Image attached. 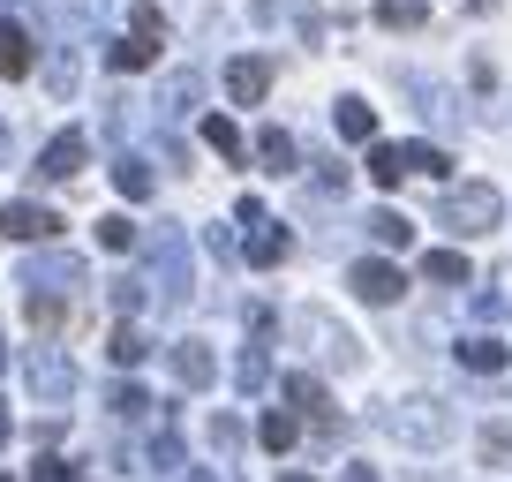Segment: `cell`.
<instances>
[{
  "label": "cell",
  "mask_w": 512,
  "mask_h": 482,
  "mask_svg": "<svg viewBox=\"0 0 512 482\" xmlns=\"http://www.w3.org/2000/svg\"><path fill=\"white\" fill-rule=\"evenodd\" d=\"M159 53H166V16L151 0H136V31L113 38L106 61H113V76H144V68H159Z\"/></svg>",
  "instance_id": "1"
},
{
  "label": "cell",
  "mask_w": 512,
  "mask_h": 482,
  "mask_svg": "<svg viewBox=\"0 0 512 482\" xmlns=\"http://www.w3.org/2000/svg\"><path fill=\"white\" fill-rule=\"evenodd\" d=\"M437 219H445V226H452L460 241H475V234H490V226L505 219V196H497L490 181H460V189H445Z\"/></svg>",
  "instance_id": "2"
},
{
  "label": "cell",
  "mask_w": 512,
  "mask_h": 482,
  "mask_svg": "<svg viewBox=\"0 0 512 482\" xmlns=\"http://www.w3.org/2000/svg\"><path fill=\"white\" fill-rule=\"evenodd\" d=\"M384 430L400 437V445H445L452 437V415L437 400H400L392 415H384Z\"/></svg>",
  "instance_id": "3"
},
{
  "label": "cell",
  "mask_w": 512,
  "mask_h": 482,
  "mask_svg": "<svg viewBox=\"0 0 512 482\" xmlns=\"http://www.w3.org/2000/svg\"><path fill=\"white\" fill-rule=\"evenodd\" d=\"M61 211H46V204H0V234L8 241H53L61 234Z\"/></svg>",
  "instance_id": "4"
},
{
  "label": "cell",
  "mask_w": 512,
  "mask_h": 482,
  "mask_svg": "<svg viewBox=\"0 0 512 482\" xmlns=\"http://www.w3.org/2000/svg\"><path fill=\"white\" fill-rule=\"evenodd\" d=\"M354 294H362V302H377V309H392V302L407 294V279H400V264L362 257V264H354Z\"/></svg>",
  "instance_id": "5"
},
{
  "label": "cell",
  "mask_w": 512,
  "mask_h": 482,
  "mask_svg": "<svg viewBox=\"0 0 512 482\" xmlns=\"http://www.w3.org/2000/svg\"><path fill=\"white\" fill-rule=\"evenodd\" d=\"M83 159H91V144L68 129V136H53V144H46V159H38L31 174H38V181H76V174H83Z\"/></svg>",
  "instance_id": "6"
},
{
  "label": "cell",
  "mask_w": 512,
  "mask_h": 482,
  "mask_svg": "<svg viewBox=\"0 0 512 482\" xmlns=\"http://www.w3.org/2000/svg\"><path fill=\"white\" fill-rule=\"evenodd\" d=\"M38 68V46H31V31H23L16 16H0V76L8 83H23Z\"/></svg>",
  "instance_id": "7"
},
{
  "label": "cell",
  "mask_w": 512,
  "mask_h": 482,
  "mask_svg": "<svg viewBox=\"0 0 512 482\" xmlns=\"http://www.w3.org/2000/svg\"><path fill=\"white\" fill-rule=\"evenodd\" d=\"M264 91H272V61H256V53L226 61V98H234V106H256Z\"/></svg>",
  "instance_id": "8"
},
{
  "label": "cell",
  "mask_w": 512,
  "mask_h": 482,
  "mask_svg": "<svg viewBox=\"0 0 512 482\" xmlns=\"http://www.w3.org/2000/svg\"><path fill=\"white\" fill-rule=\"evenodd\" d=\"M23 370H31V385H38V400H53L61 407L68 392H76V370H68L61 354H46V347H31V362H23Z\"/></svg>",
  "instance_id": "9"
},
{
  "label": "cell",
  "mask_w": 512,
  "mask_h": 482,
  "mask_svg": "<svg viewBox=\"0 0 512 482\" xmlns=\"http://www.w3.org/2000/svg\"><path fill=\"white\" fill-rule=\"evenodd\" d=\"M23 317H31L38 332H61V324L76 317V294H61V287H23Z\"/></svg>",
  "instance_id": "10"
},
{
  "label": "cell",
  "mask_w": 512,
  "mask_h": 482,
  "mask_svg": "<svg viewBox=\"0 0 512 482\" xmlns=\"http://www.w3.org/2000/svg\"><path fill=\"white\" fill-rule=\"evenodd\" d=\"M279 392L294 400V415H317V422H332V392H324V377L287 370V377H279Z\"/></svg>",
  "instance_id": "11"
},
{
  "label": "cell",
  "mask_w": 512,
  "mask_h": 482,
  "mask_svg": "<svg viewBox=\"0 0 512 482\" xmlns=\"http://www.w3.org/2000/svg\"><path fill=\"white\" fill-rule=\"evenodd\" d=\"M174 377H181V392H204L211 377H219V362H211L204 339H181V347H174Z\"/></svg>",
  "instance_id": "12"
},
{
  "label": "cell",
  "mask_w": 512,
  "mask_h": 482,
  "mask_svg": "<svg viewBox=\"0 0 512 482\" xmlns=\"http://www.w3.org/2000/svg\"><path fill=\"white\" fill-rule=\"evenodd\" d=\"M369 181H377V189H400L407 181V144H377V136H369Z\"/></svg>",
  "instance_id": "13"
},
{
  "label": "cell",
  "mask_w": 512,
  "mask_h": 482,
  "mask_svg": "<svg viewBox=\"0 0 512 482\" xmlns=\"http://www.w3.org/2000/svg\"><path fill=\"white\" fill-rule=\"evenodd\" d=\"M460 362H467L475 377H497V370L512 362V354H505V339H490V332H482V339H460Z\"/></svg>",
  "instance_id": "14"
},
{
  "label": "cell",
  "mask_w": 512,
  "mask_h": 482,
  "mask_svg": "<svg viewBox=\"0 0 512 482\" xmlns=\"http://www.w3.org/2000/svg\"><path fill=\"white\" fill-rule=\"evenodd\" d=\"M422 279H430V287H467L475 272H467L460 249H430V257H422Z\"/></svg>",
  "instance_id": "15"
},
{
  "label": "cell",
  "mask_w": 512,
  "mask_h": 482,
  "mask_svg": "<svg viewBox=\"0 0 512 482\" xmlns=\"http://www.w3.org/2000/svg\"><path fill=\"white\" fill-rule=\"evenodd\" d=\"M256 437H264V452H294V437H302V415H287V407H272V415L256 422Z\"/></svg>",
  "instance_id": "16"
},
{
  "label": "cell",
  "mask_w": 512,
  "mask_h": 482,
  "mask_svg": "<svg viewBox=\"0 0 512 482\" xmlns=\"http://www.w3.org/2000/svg\"><path fill=\"white\" fill-rule=\"evenodd\" d=\"M377 23L384 31H422V23H430V0H377Z\"/></svg>",
  "instance_id": "17"
},
{
  "label": "cell",
  "mask_w": 512,
  "mask_h": 482,
  "mask_svg": "<svg viewBox=\"0 0 512 482\" xmlns=\"http://www.w3.org/2000/svg\"><path fill=\"white\" fill-rule=\"evenodd\" d=\"M332 121H339V136H347V144H369V136H377V113H369L362 98H339Z\"/></svg>",
  "instance_id": "18"
},
{
  "label": "cell",
  "mask_w": 512,
  "mask_h": 482,
  "mask_svg": "<svg viewBox=\"0 0 512 482\" xmlns=\"http://www.w3.org/2000/svg\"><path fill=\"white\" fill-rule=\"evenodd\" d=\"M256 159H264V174H294V136L264 129V136H256Z\"/></svg>",
  "instance_id": "19"
},
{
  "label": "cell",
  "mask_w": 512,
  "mask_h": 482,
  "mask_svg": "<svg viewBox=\"0 0 512 482\" xmlns=\"http://www.w3.org/2000/svg\"><path fill=\"white\" fill-rule=\"evenodd\" d=\"M113 189H121L128 204H144V196H151V166H144V159H128V151H121V159H113Z\"/></svg>",
  "instance_id": "20"
},
{
  "label": "cell",
  "mask_w": 512,
  "mask_h": 482,
  "mask_svg": "<svg viewBox=\"0 0 512 482\" xmlns=\"http://www.w3.org/2000/svg\"><path fill=\"white\" fill-rule=\"evenodd\" d=\"M369 234H377L384 249H407V241H415V226H407V211H369Z\"/></svg>",
  "instance_id": "21"
},
{
  "label": "cell",
  "mask_w": 512,
  "mask_h": 482,
  "mask_svg": "<svg viewBox=\"0 0 512 482\" xmlns=\"http://www.w3.org/2000/svg\"><path fill=\"white\" fill-rule=\"evenodd\" d=\"M287 249H294L287 226H264V234L249 241V264H287Z\"/></svg>",
  "instance_id": "22"
},
{
  "label": "cell",
  "mask_w": 512,
  "mask_h": 482,
  "mask_svg": "<svg viewBox=\"0 0 512 482\" xmlns=\"http://www.w3.org/2000/svg\"><path fill=\"white\" fill-rule=\"evenodd\" d=\"M204 144L219 151V159H241V129L226 121V113H204Z\"/></svg>",
  "instance_id": "23"
},
{
  "label": "cell",
  "mask_w": 512,
  "mask_h": 482,
  "mask_svg": "<svg viewBox=\"0 0 512 482\" xmlns=\"http://www.w3.org/2000/svg\"><path fill=\"white\" fill-rule=\"evenodd\" d=\"M407 174H430V181H445L452 174V159L437 144H407Z\"/></svg>",
  "instance_id": "24"
},
{
  "label": "cell",
  "mask_w": 512,
  "mask_h": 482,
  "mask_svg": "<svg viewBox=\"0 0 512 482\" xmlns=\"http://www.w3.org/2000/svg\"><path fill=\"white\" fill-rule=\"evenodd\" d=\"M113 362H121V370H136V362H144V332H136V324H113Z\"/></svg>",
  "instance_id": "25"
},
{
  "label": "cell",
  "mask_w": 512,
  "mask_h": 482,
  "mask_svg": "<svg viewBox=\"0 0 512 482\" xmlns=\"http://www.w3.org/2000/svg\"><path fill=\"white\" fill-rule=\"evenodd\" d=\"M23 287H61V294H76V287H83V272H76V264H38Z\"/></svg>",
  "instance_id": "26"
},
{
  "label": "cell",
  "mask_w": 512,
  "mask_h": 482,
  "mask_svg": "<svg viewBox=\"0 0 512 482\" xmlns=\"http://www.w3.org/2000/svg\"><path fill=\"white\" fill-rule=\"evenodd\" d=\"M98 249H113V257L136 249V226H128V219H98Z\"/></svg>",
  "instance_id": "27"
},
{
  "label": "cell",
  "mask_w": 512,
  "mask_h": 482,
  "mask_svg": "<svg viewBox=\"0 0 512 482\" xmlns=\"http://www.w3.org/2000/svg\"><path fill=\"white\" fill-rule=\"evenodd\" d=\"M264 377H272V362H264V347H249V354H241V392H256Z\"/></svg>",
  "instance_id": "28"
},
{
  "label": "cell",
  "mask_w": 512,
  "mask_h": 482,
  "mask_svg": "<svg viewBox=\"0 0 512 482\" xmlns=\"http://www.w3.org/2000/svg\"><path fill=\"white\" fill-rule=\"evenodd\" d=\"M211 445L234 452V445H241V422H234V415H211Z\"/></svg>",
  "instance_id": "29"
},
{
  "label": "cell",
  "mask_w": 512,
  "mask_h": 482,
  "mask_svg": "<svg viewBox=\"0 0 512 482\" xmlns=\"http://www.w3.org/2000/svg\"><path fill=\"white\" fill-rule=\"evenodd\" d=\"M113 309H121V317H128V309H144V287H136V279H121V287H113Z\"/></svg>",
  "instance_id": "30"
},
{
  "label": "cell",
  "mask_w": 512,
  "mask_h": 482,
  "mask_svg": "<svg viewBox=\"0 0 512 482\" xmlns=\"http://www.w3.org/2000/svg\"><path fill=\"white\" fill-rule=\"evenodd\" d=\"M31 482H68V467H61V460H38V475H31Z\"/></svg>",
  "instance_id": "31"
},
{
  "label": "cell",
  "mask_w": 512,
  "mask_h": 482,
  "mask_svg": "<svg viewBox=\"0 0 512 482\" xmlns=\"http://www.w3.org/2000/svg\"><path fill=\"white\" fill-rule=\"evenodd\" d=\"M8 430H16V422H8V400H0V445H8Z\"/></svg>",
  "instance_id": "32"
},
{
  "label": "cell",
  "mask_w": 512,
  "mask_h": 482,
  "mask_svg": "<svg viewBox=\"0 0 512 482\" xmlns=\"http://www.w3.org/2000/svg\"><path fill=\"white\" fill-rule=\"evenodd\" d=\"M287 482H317V475H287Z\"/></svg>",
  "instance_id": "33"
},
{
  "label": "cell",
  "mask_w": 512,
  "mask_h": 482,
  "mask_svg": "<svg viewBox=\"0 0 512 482\" xmlns=\"http://www.w3.org/2000/svg\"><path fill=\"white\" fill-rule=\"evenodd\" d=\"M0 370H8V347H0Z\"/></svg>",
  "instance_id": "34"
},
{
  "label": "cell",
  "mask_w": 512,
  "mask_h": 482,
  "mask_svg": "<svg viewBox=\"0 0 512 482\" xmlns=\"http://www.w3.org/2000/svg\"><path fill=\"white\" fill-rule=\"evenodd\" d=\"M0 151H8V129H0Z\"/></svg>",
  "instance_id": "35"
},
{
  "label": "cell",
  "mask_w": 512,
  "mask_h": 482,
  "mask_svg": "<svg viewBox=\"0 0 512 482\" xmlns=\"http://www.w3.org/2000/svg\"><path fill=\"white\" fill-rule=\"evenodd\" d=\"M196 482H211V475H196Z\"/></svg>",
  "instance_id": "36"
},
{
  "label": "cell",
  "mask_w": 512,
  "mask_h": 482,
  "mask_svg": "<svg viewBox=\"0 0 512 482\" xmlns=\"http://www.w3.org/2000/svg\"><path fill=\"white\" fill-rule=\"evenodd\" d=\"M0 482H8V475H0Z\"/></svg>",
  "instance_id": "37"
}]
</instances>
